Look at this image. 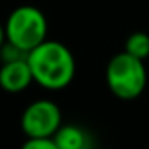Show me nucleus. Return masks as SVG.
I'll list each match as a JSON object with an SVG mask.
<instances>
[{
    "label": "nucleus",
    "instance_id": "obj_6",
    "mask_svg": "<svg viewBox=\"0 0 149 149\" xmlns=\"http://www.w3.org/2000/svg\"><path fill=\"white\" fill-rule=\"evenodd\" d=\"M54 141L59 149H87V134L74 125H61Z\"/></svg>",
    "mask_w": 149,
    "mask_h": 149
},
{
    "label": "nucleus",
    "instance_id": "obj_2",
    "mask_svg": "<svg viewBox=\"0 0 149 149\" xmlns=\"http://www.w3.org/2000/svg\"><path fill=\"white\" fill-rule=\"evenodd\" d=\"M106 81L109 90L120 99L130 101L139 97L144 92L148 81L144 61L125 50L116 54L108 64Z\"/></svg>",
    "mask_w": 149,
    "mask_h": 149
},
{
    "label": "nucleus",
    "instance_id": "obj_4",
    "mask_svg": "<svg viewBox=\"0 0 149 149\" xmlns=\"http://www.w3.org/2000/svg\"><path fill=\"white\" fill-rule=\"evenodd\" d=\"M61 109L49 99L31 102L21 116V128L28 137H54L61 127Z\"/></svg>",
    "mask_w": 149,
    "mask_h": 149
},
{
    "label": "nucleus",
    "instance_id": "obj_7",
    "mask_svg": "<svg viewBox=\"0 0 149 149\" xmlns=\"http://www.w3.org/2000/svg\"><path fill=\"white\" fill-rule=\"evenodd\" d=\"M125 52L139 57V59H146L149 56V35L142 31H135L125 42Z\"/></svg>",
    "mask_w": 149,
    "mask_h": 149
},
{
    "label": "nucleus",
    "instance_id": "obj_9",
    "mask_svg": "<svg viewBox=\"0 0 149 149\" xmlns=\"http://www.w3.org/2000/svg\"><path fill=\"white\" fill-rule=\"evenodd\" d=\"M5 40H7V35H5V26L0 24V49L5 45Z\"/></svg>",
    "mask_w": 149,
    "mask_h": 149
},
{
    "label": "nucleus",
    "instance_id": "obj_8",
    "mask_svg": "<svg viewBox=\"0 0 149 149\" xmlns=\"http://www.w3.org/2000/svg\"><path fill=\"white\" fill-rule=\"evenodd\" d=\"M21 149H59L54 137H28Z\"/></svg>",
    "mask_w": 149,
    "mask_h": 149
},
{
    "label": "nucleus",
    "instance_id": "obj_3",
    "mask_svg": "<svg viewBox=\"0 0 149 149\" xmlns=\"http://www.w3.org/2000/svg\"><path fill=\"white\" fill-rule=\"evenodd\" d=\"M7 42L28 54L47 40V19L33 5H21L10 12L5 21Z\"/></svg>",
    "mask_w": 149,
    "mask_h": 149
},
{
    "label": "nucleus",
    "instance_id": "obj_1",
    "mask_svg": "<svg viewBox=\"0 0 149 149\" xmlns=\"http://www.w3.org/2000/svg\"><path fill=\"white\" fill-rule=\"evenodd\" d=\"M33 80L49 90H61L74 78L76 63L71 50L56 40H45L26 54Z\"/></svg>",
    "mask_w": 149,
    "mask_h": 149
},
{
    "label": "nucleus",
    "instance_id": "obj_5",
    "mask_svg": "<svg viewBox=\"0 0 149 149\" xmlns=\"http://www.w3.org/2000/svg\"><path fill=\"white\" fill-rule=\"evenodd\" d=\"M31 81L35 80H33V73L26 56L12 61H5L3 66L0 68V87L5 92H10V94L23 92L24 88L30 87Z\"/></svg>",
    "mask_w": 149,
    "mask_h": 149
}]
</instances>
